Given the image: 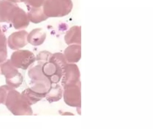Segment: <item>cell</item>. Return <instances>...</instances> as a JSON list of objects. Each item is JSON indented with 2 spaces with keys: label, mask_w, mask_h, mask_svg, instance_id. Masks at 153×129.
I'll use <instances>...</instances> for the list:
<instances>
[{
  "label": "cell",
  "mask_w": 153,
  "mask_h": 129,
  "mask_svg": "<svg viewBox=\"0 0 153 129\" xmlns=\"http://www.w3.org/2000/svg\"><path fill=\"white\" fill-rule=\"evenodd\" d=\"M10 1H12L13 2H20L21 0H10Z\"/></svg>",
  "instance_id": "cell-4"
},
{
  "label": "cell",
  "mask_w": 153,
  "mask_h": 129,
  "mask_svg": "<svg viewBox=\"0 0 153 129\" xmlns=\"http://www.w3.org/2000/svg\"><path fill=\"white\" fill-rule=\"evenodd\" d=\"M21 1L25 2L33 8H39L43 4L44 0H21Z\"/></svg>",
  "instance_id": "cell-3"
},
{
  "label": "cell",
  "mask_w": 153,
  "mask_h": 129,
  "mask_svg": "<svg viewBox=\"0 0 153 129\" xmlns=\"http://www.w3.org/2000/svg\"><path fill=\"white\" fill-rule=\"evenodd\" d=\"M72 8L71 0H46L43 10L47 17H62L68 14Z\"/></svg>",
  "instance_id": "cell-1"
},
{
  "label": "cell",
  "mask_w": 153,
  "mask_h": 129,
  "mask_svg": "<svg viewBox=\"0 0 153 129\" xmlns=\"http://www.w3.org/2000/svg\"><path fill=\"white\" fill-rule=\"evenodd\" d=\"M16 6L6 0L0 2V21H9L12 10Z\"/></svg>",
  "instance_id": "cell-2"
}]
</instances>
